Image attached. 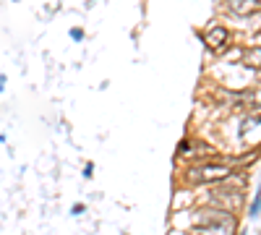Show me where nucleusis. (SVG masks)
Instances as JSON below:
<instances>
[{
	"label": "nucleus",
	"instance_id": "1",
	"mask_svg": "<svg viewBox=\"0 0 261 235\" xmlns=\"http://www.w3.org/2000/svg\"><path fill=\"white\" fill-rule=\"evenodd\" d=\"M232 175V170L225 165H204V167H193L188 178L191 180H225Z\"/></svg>",
	"mask_w": 261,
	"mask_h": 235
},
{
	"label": "nucleus",
	"instance_id": "2",
	"mask_svg": "<svg viewBox=\"0 0 261 235\" xmlns=\"http://www.w3.org/2000/svg\"><path fill=\"white\" fill-rule=\"evenodd\" d=\"M227 37H230V32L225 29V27H214V29H209V37H206V42L214 47V50H220V47H225L227 45Z\"/></svg>",
	"mask_w": 261,
	"mask_h": 235
},
{
	"label": "nucleus",
	"instance_id": "3",
	"mask_svg": "<svg viewBox=\"0 0 261 235\" xmlns=\"http://www.w3.org/2000/svg\"><path fill=\"white\" fill-rule=\"evenodd\" d=\"M248 215H251V217H253V220H256V217H258V194H256V196H253V204H251V212H248Z\"/></svg>",
	"mask_w": 261,
	"mask_h": 235
},
{
	"label": "nucleus",
	"instance_id": "4",
	"mask_svg": "<svg viewBox=\"0 0 261 235\" xmlns=\"http://www.w3.org/2000/svg\"><path fill=\"white\" fill-rule=\"evenodd\" d=\"M220 199H225V201L230 204V196H227V194H220ZM232 204H235V206L241 204V194H235V196H232Z\"/></svg>",
	"mask_w": 261,
	"mask_h": 235
},
{
	"label": "nucleus",
	"instance_id": "5",
	"mask_svg": "<svg viewBox=\"0 0 261 235\" xmlns=\"http://www.w3.org/2000/svg\"><path fill=\"white\" fill-rule=\"evenodd\" d=\"M71 37H73V39H81V37H84V32H81V29H73V32H71Z\"/></svg>",
	"mask_w": 261,
	"mask_h": 235
}]
</instances>
